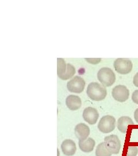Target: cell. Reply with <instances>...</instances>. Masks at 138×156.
<instances>
[{
    "mask_svg": "<svg viewBox=\"0 0 138 156\" xmlns=\"http://www.w3.org/2000/svg\"><path fill=\"white\" fill-rule=\"evenodd\" d=\"M86 94L89 98L94 101H101L104 100L107 91L104 86L97 82H92L89 84L86 90Z\"/></svg>",
    "mask_w": 138,
    "mask_h": 156,
    "instance_id": "cell-1",
    "label": "cell"
},
{
    "mask_svg": "<svg viewBox=\"0 0 138 156\" xmlns=\"http://www.w3.org/2000/svg\"><path fill=\"white\" fill-rule=\"evenodd\" d=\"M97 79L105 87H110L116 81V75L109 68L104 67L97 73Z\"/></svg>",
    "mask_w": 138,
    "mask_h": 156,
    "instance_id": "cell-2",
    "label": "cell"
},
{
    "mask_svg": "<svg viewBox=\"0 0 138 156\" xmlns=\"http://www.w3.org/2000/svg\"><path fill=\"white\" fill-rule=\"evenodd\" d=\"M97 127L103 134L110 133L115 129L116 119L110 115L104 116L100 119Z\"/></svg>",
    "mask_w": 138,
    "mask_h": 156,
    "instance_id": "cell-3",
    "label": "cell"
},
{
    "mask_svg": "<svg viewBox=\"0 0 138 156\" xmlns=\"http://www.w3.org/2000/svg\"><path fill=\"white\" fill-rule=\"evenodd\" d=\"M105 146L112 154H117L121 149V142L116 135H110L104 138Z\"/></svg>",
    "mask_w": 138,
    "mask_h": 156,
    "instance_id": "cell-4",
    "label": "cell"
},
{
    "mask_svg": "<svg viewBox=\"0 0 138 156\" xmlns=\"http://www.w3.org/2000/svg\"><path fill=\"white\" fill-rule=\"evenodd\" d=\"M113 67L117 73L121 75H127L131 72L133 64L129 59L119 58L113 62Z\"/></svg>",
    "mask_w": 138,
    "mask_h": 156,
    "instance_id": "cell-5",
    "label": "cell"
},
{
    "mask_svg": "<svg viewBox=\"0 0 138 156\" xmlns=\"http://www.w3.org/2000/svg\"><path fill=\"white\" fill-rule=\"evenodd\" d=\"M85 81L79 76H76L67 83V90L74 93H81L85 89Z\"/></svg>",
    "mask_w": 138,
    "mask_h": 156,
    "instance_id": "cell-6",
    "label": "cell"
},
{
    "mask_svg": "<svg viewBox=\"0 0 138 156\" xmlns=\"http://www.w3.org/2000/svg\"><path fill=\"white\" fill-rule=\"evenodd\" d=\"M112 95L117 102H124L129 98L130 91L124 85H117L112 89Z\"/></svg>",
    "mask_w": 138,
    "mask_h": 156,
    "instance_id": "cell-7",
    "label": "cell"
},
{
    "mask_svg": "<svg viewBox=\"0 0 138 156\" xmlns=\"http://www.w3.org/2000/svg\"><path fill=\"white\" fill-rule=\"evenodd\" d=\"M82 117L86 122L90 125H94L96 124L99 118V113L94 108L88 107L83 110Z\"/></svg>",
    "mask_w": 138,
    "mask_h": 156,
    "instance_id": "cell-8",
    "label": "cell"
},
{
    "mask_svg": "<svg viewBox=\"0 0 138 156\" xmlns=\"http://www.w3.org/2000/svg\"><path fill=\"white\" fill-rule=\"evenodd\" d=\"M90 128L84 123L78 124L74 128V134L79 140H87L89 135H90Z\"/></svg>",
    "mask_w": 138,
    "mask_h": 156,
    "instance_id": "cell-9",
    "label": "cell"
},
{
    "mask_svg": "<svg viewBox=\"0 0 138 156\" xmlns=\"http://www.w3.org/2000/svg\"><path fill=\"white\" fill-rule=\"evenodd\" d=\"M61 150L66 156H72L75 154L77 147L76 143L72 140H65L61 144Z\"/></svg>",
    "mask_w": 138,
    "mask_h": 156,
    "instance_id": "cell-10",
    "label": "cell"
},
{
    "mask_svg": "<svg viewBox=\"0 0 138 156\" xmlns=\"http://www.w3.org/2000/svg\"><path fill=\"white\" fill-rule=\"evenodd\" d=\"M66 105L71 111L78 110L82 105V101L79 97L74 95H70L67 97Z\"/></svg>",
    "mask_w": 138,
    "mask_h": 156,
    "instance_id": "cell-11",
    "label": "cell"
},
{
    "mask_svg": "<svg viewBox=\"0 0 138 156\" xmlns=\"http://www.w3.org/2000/svg\"><path fill=\"white\" fill-rule=\"evenodd\" d=\"M133 122L132 119L129 116H122L117 120V127L120 132L123 134L127 133L128 126L133 125Z\"/></svg>",
    "mask_w": 138,
    "mask_h": 156,
    "instance_id": "cell-12",
    "label": "cell"
},
{
    "mask_svg": "<svg viewBox=\"0 0 138 156\" xmlns=\"http://www.w3.org/2000/svg\"><path fill=\"white\" fill-rule=\"evenodd\" d=\"M96 142L93 138H88L85 140H79L78 146L81 151L84 153H90L94 150Z\"/></svg>",
    "mask_w": 138,
    "mask_h": 156,
    "instance_id": "cell-13",
    "label": "cell"
},
{
    "mask_svg": "<svg viewBox=\"0 0 138 156\" xmlns=\"http://www.w3.org/2000/svg\"><path fill=\"white\" fill-rule=\"evenodd\" d=\"M76 73V70L75 67H74L71 64H67V70L66 72L61 75L59 76V78H60L62 80H66L70 78H72Z\"/></svg>",
    "mask_w": 138,
    "mask_h": 156,
    "instance_id": "cell-14",
    "label": "cell"
},
{
    "mask_svg": "<svg viewBox=\"0 0 138 156\" xmlns=\"http://www.w3.org/2000/svg\"><path fill=\"white\" fill-rule=\"evenodd\" d=\"M67 70V64L62 58H57V75L58 76L65 74Z\"/></svg>",
    "mask_w": 138,
    "mask_h": 156,
    "instance_id": "cell-15",
    "label": "cell"
},
{
    "mask_svg": "<svg viewBox=\"0 0 138 156\" xmlns=\"http://www.w3.org/2000/svg\"><path fill=\"white\" fill-rule=\"evenodd\" d=\"M110 153L105 146V143L102 142L97 146L96 150V156H112Z\"/></svg>",
    "mask_w": 138,
    "mask_h": 156,
    "instance_id": "cell-16",
    "label": "cell"
},
{
    "mask_svg": "<svg viewBox=\"0 0 138 156\" xmlns=\"http://www.w3.org/2000/svg\"><path fill=\"white\" fill-rule=\"evenodd\" d=\"M138 154V148L136 146H129L127 149L126 156H136Z\"/></svg>",
    "mask_w": 138,
    "mask_h": 156,
    "instance_id": "cell-17",
    "label": "cell"
},
{
    "mask_svg": "<svg viewBox=\"0 0 138 156\" xmlns=\"http://www.w3.org/2000/svg\"><path fill=\"white\" fill-rule=\"evenodd\" d=\"M85 60L86 62L91 64H93V65H96L99 64V62L101 61V58H85Z\"/></svg>",
    "mask_w": 138,
    "mask_h": 156,
    "instance_id": "cell-18",
    "label": "cell"
},
{
    "mask_svg": "<svg viewBox=\"0 0 138 156\" xmlns=\"http://www.w3.org/2000/svg\"><path fill=\"white\" fill-rule=\"evenodd\" d=\"M131 98L135 104L138 105V90H136L133 92Z\"/></svg>",
    "mask_w": 138,
    "mask_h": 156,
    "instance_id": "cell-19",
    "label": "cell"
},
{
    "mask_svg": "<svg viewBox=\"0 0 138 156\" xmlns=\"http://www.w3.org/2000/svg\"><path fill=\"white\" fill-rule=\"evenodd\" d=\"M133 83L135 85V87H138V73H136L133 77Z\"/></svg>",
    "mask_w": 138,
    "mask_h": 156,
    "instance_id": "cell-20",
    "label": "cell"
},
{
    "mask_svg": "<svg viewBox=\"0 0 138 156\" xmlns=\"http://www.w3.org/2000/svg\"><path fill=\"white\" fill-rule=\"evenodd\" d=\"M134 119L138 124V108L134 112Z\"/></svg>",
    "mask_w": 138,
    "mask_h": 156,
    "instance_id": "cell-21",
    "label": "cell"
},
{
    "mask_svg": "<svg viewBox=\"0 0 138 156\" xmlns=\"http://www.w3.org/2000/svg\"><path fill=\"white\" fill-rule=\"evenodd\" d=\"M57 151H58V156H59V151L58 149H57Z\"/></svg>",
    "mask_w": 138,
    "mask_h": 156,
    "instance_id": "cell-22",
    "label": "cell"
}]
</instances>
